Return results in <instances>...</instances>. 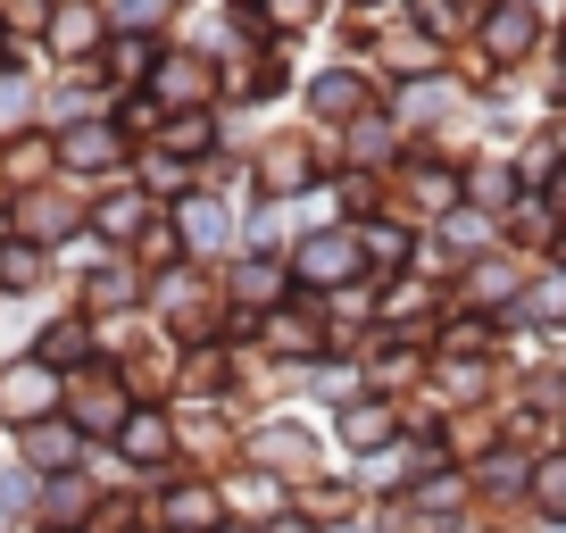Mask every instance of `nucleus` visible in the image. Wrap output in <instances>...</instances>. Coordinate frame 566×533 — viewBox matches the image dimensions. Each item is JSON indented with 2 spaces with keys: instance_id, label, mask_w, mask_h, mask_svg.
I'll list each match as a JSON object with an SVG mask.
<instances>
[{
  "instance_id": "obj_1",
  "label": "nucleus",
  "mask_w": 566,
  "mask_h": 533,
  "mask_svg": "<svg viewBox=\"0 0 566 533\" xmlns=\"http://www.w3.org/2000/svg\"><path fill=\"white\" fill-rule=\"evenodd\" d=\"M51 391H59V375L34 358V367H9V375H0V409H9V417H25V426H42Z\"/></svg>"
},
{
  "instance_id": "obj_2",
  "label": "nucleus",
  "mask_w": 566,
  "mask_h": 533,
  "mask_svg": "<svg viewBox=\"0 0 566 533\" xmlns=\"http://www.w3.org/2000/svg\"><path fill=\"white\" fill-rule=\"evenodd\" d=\"M159 525L167 533H217V492L209 483H176V492L159 500Z\"/></svg>"
},
{
  "instance_id": "obj_3",
  "label": "nucleus",
  "mask_w": 566,
  "mask_h": 533,
  "mask_svg": "<svg viewBox=\"0 0 566 533\" xmlns=\"http://www.w3.org/2000/svg\"><path fill=\"white\" fill-rule=\"evenodd\" d=\"M350 266H358V242H342V233H317V242L301 250V275H308V284H342Z\"/></svg>"
},
{
  "instance_id": "obj_4",
  "label": "nucleus",
  "mask_w": 566,
  "mask_h": 533,
  "mask_svg": "<svg viewBox=\"0 0 566 533\" xmlns=\"http://www.w3.org/2000/svg\"><path fill=\"white\" fill-rule=\"evenodd\" d=\"M259 459L283 467V475H308V433H301V426H266V433H259Z\"/></svg>"
},
{
  "instance_id": "obj_5",
  "label": "nucleus",
  "mask_w": 566,
  "mask_h": 533,
  "mask_svg": "<svg viewBox=\"0 0 566 533\" xmlns=\"http://www.w3.org/2000/svg\"><path fill=\"white\" fill-rule=\"evenodd\" d=\"M342 442H350V450H384L391 442V409H375V400L342 409Z\"/></svg>"
},
{
  "instance_id": "obj_6",
  "label": "nucleus",
  "mask_w": 566,
  "mask_h": 533,
  "mask_svg": "<svg viewBox=\"0 0 566 533\" xmlns=\"http://www.w3.org/2000/svg\"><path fill=\"white\" fill-rule=\"evenodd\" d=\"M117 442H125V459H134V467L167 459V417H125V426H117Z\"/></svg>"
},
{
  "instance_id": "obj_7",
  "label": "nucleus",
  "mask_w": 566,
  "mask_h": 533,
  "mask_svg": "<svg viewBox=\"0 0 566 533\" xmlns=\"http://www.w3.org/2000/svg\"><path fill=\"white\" fill-rule=\"evenodd\" d=\"M25 450H34L42 467H59V475H67V459H75V433H67V426H25Z\"/></svg>"
},
{
  "instance_id": "obj_8",
  "label": "nucleus",
  "mask_w": 566,
  "mask_h": 533,
  "mask_svg": "<svg viewBox=\"0 0 566 533\" xmlns=\"http://www.w3.org/2000/svg\"><path fill=\"white\" fill-rule=\"evenodd\" d=\"M42 275V259H34V242H0V284L9 292H25Z\"/></svg>"
},
{
  "instance_id": "obj_9",
  "label": "nucleus",
  "mask_w": 566,
  "mask_h": 533,
  "mask_svg": "<svg viewBox=\"0 0 566 533\" xmlns=\"http://www.w3.org/2000/svg\"><path fill=\"white\" fill-rule=\"evenodd\" d=\"M84 509H92V483H84V475H59V483H51V516L67 525V516H84Z\"/></svg>"
},
{
  "instance_id": "obj_10",
  "label": "nucleus",
  "mask_w": 566,
  "mask_h": 533,
  "mask_svg": "<svg viewBox=\"0 0 566 533\" xmlns=\"http://www.w3.org/2000/svg\"><path fill=\"white\" fill-rule=\"evenodd\" d=\"M525 34H533L525 9H500V18H492V51H525Z\"/></svg>"
},
{
  "instance_id": "obj_11",
  "label": "nucleus",
  "mask_w": 566,
  "mask_h": 533,
  "mask_svg": "<svg viewBox=\"0 0 566 533\" xmlns=\"http://www.w3.org/2000/svg\"><path fill=\"white\" fill-rule=\"evenodd\" d=\"M134 226H142L134 192H108V200H101V233H134Z\"/></svg>"
},
{
  "instance_id": "obj_12",
  "label": "nucleus",
  "mask_w": 566,
  "mask_h": 533,
  "mask_svg": "<svg viewBox=\"0 0 566 533\" xmlns=\"http://www.w3.org/2000/svg\"><path fill=\"white\" fill-rule=\"evenodd\" d=\"M533 500H542V509H566V459H542V475H533Z\"/></svg>"
},
{
  "instance_id": "obj_13",
  "label": "nucleus",
  "mask_w": 566,
  "mask_h": 533,
  "mask_svg": "<svg viewBox=\"0 0 566 533\" xmlns=\"http://www.w3.org/2000/svg\"><path fill=\"white\" fill-rule=\"evenodd\" d=\"M483 483H492V492H525V459H492Z\"/></svg>"
},
{
  "instance_id": "obj_14",
  "label": "nucleus",
  "mask_w": 566,
  "mask_h": 533,
  "mask_svg": "<svg viewBox=\"0 0 566 533\" xmlns=\"http://www.w3.org/2000/svg\"><path fill=\"white\" fill-rule=\"evenodd\" d=\"M67 159H75V167H108V134H75Z\"/></svg>"
},
{
  "instance_id": "obj_15",
  "label": "nucleus",
  "mask_w": 566,
  "mask_h": 533,
  "mask_svg": "<svg viewBox=\"0 0 566 533\" xmlns=\"http://www.w3.org/2000/svg\"><path fill=\"white\" fill-rule=\"evenodd\" d=\"M350 101H358L350 75H325V84H317V108H350Z\"/></svg>"
},
{
  "instance_id": "obj_16",
  "label": "nucleus",
  "mask_w": 566,
  "mask_h": 533,
  "mask_svg": "<svg viewBox=\"0 0 566 533\" xmlns=\"http://www.w3.org/2000/svg\"><path fill=\"white\" fill-rule=\"evenodd\" d=\"M59 42H67V51H75V42H92V18H84V9H67V18H59Z\"/></svg>"
},
{
  "instance_id": "obj_17",
  "label": "nucleus",
  "mask_w": 566,
  "mask_h": 533,
  "mask_svg": "<svg viewBox=\"0 0 566 533\" xmlns=\"http://www.w3.org/2000/svg\"><path fill=\"white\" fill-rule=\"evenodd\" d=\"M549 309H566V275H558V284H542V292H533V317H549Z\"/></svg>"
},
{
  "instance_id": "obj_18",
  "label": "nucleus",
  "mask_w": 566,
  "mask_h": 533,
  "mask_svg": "<svg viewBox=\"0 0 566 533\" xmlns=\"http://www.w3.org/2000/svg\"><path fill=\"white\" fill-rule=\"evenodd\" d=\"M18 108H25V84H9V75H0V125L18 117Z\"/></svg>"
},
{
  "instance_id": "obj_19",
  "label": "nucleus",
  "mask_w": 566,
  "mask_h": 533,
  "mask_svg": "<svg viewBox=\"0 0 566 533\" xmlns=\"http://www.w3.org/2000/svg\"><path fill=\"white\" fill-rule=\"evenodd\" d=\"M308 9H317V0H275V18H308Z\"/></svg>"
},
{
  "instance_id": "obj_20",
  "label": "nucleus",
  "mask_w": 566,
  "mask_h": 533,
  "mask_svg": "<svg viewBox=\"0 0 566 533\" xmlns=\"http://www.w3.org/2000/svg\"><path fill=\"white\" fill-rule=\"evenodd\" d=\"M275 533H308V525H301V516H283V525H275Z\"/></svg>"
},
{
  "instance_id": "obj_21",
  "label": "nucleus",
  "mask_w": 566,
  "mask_h": 533,
  "mask_svg": "<svg viewBox=\"0 0 566 533\" xmlns=\"http://www.w3.org/2000/svg\"><path fill=\"white\" fill-rule=\"evenodd\" d=\"M217 533H250V525H217Z\"/></svg>"
}]
</instances>
